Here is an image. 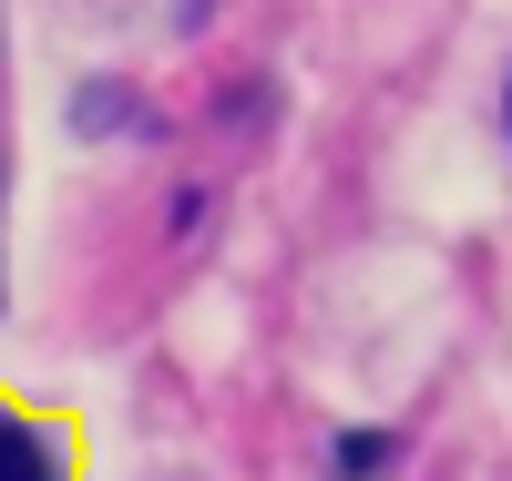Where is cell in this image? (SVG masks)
Listing matches in <instances>:
<instances>
[{
	"mask_svg": "<svg viewBox=\"0 0 512 481\" xmlns=\"http://www.w3.org/2000/svg\"><path fill=\"white\" fill-rule=\"evenodd\" d=\"M0 481H62L52 441H41L31 420H11V410H0Z\"/></svg>",
	"mask_w": 512,
	"mask_h": 481,
	"instance_id": "7a4b0ae2",
	"label": "cell"
},
{
	"mask_svg": "<svg viewBox=\"0 0 512 481\" xmlns=\"http://www.w3.org/2000/svg\"><path fill=\"white\" fill-rule=\"evenodd\" d=\"M400 461V430H338L328 441V481H379Z\"/></svg>",
	"mask_w": 512,
	"mask_h": 481,
	"instance_id": "6da1fadb",
	"label": "cell"
},
{
	"mask_svg": "<svg viewBox=\"0 0 512 481\" xmlns=\"http://www.w3.org/2000/svg\"><path fill=\"white\" fill-rule=\"evenodd\" d=\"M502 113H512V93H502Z\"/></svg>",
	"mask_w": 512,
	"mask_h": 481,
	"instance_id": "3957f363",
	"label": "cell"
}]
</instances>
